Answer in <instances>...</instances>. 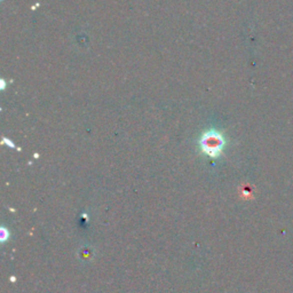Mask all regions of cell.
Segmentation results:
<instances>
[{
  "label": "cell",
  "mask_w": 293,
  "mask_h": 293,
  "mask_svg": "<svg viewBox=\"0 0 293 293\" xmlns=\"http://www.w3.org/2000/svg\"><path fill=\"white\" fill-rule=\"evenodd\" d=\"M198 146L200 152L208 155V157L216 158L222 152L224 146H226V141L222 134L218 130H208L204 132L200 138Z\"/></svg>",
  "instance_id": "6da1fadb"
}]
</instances>
